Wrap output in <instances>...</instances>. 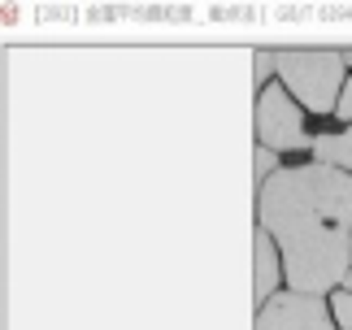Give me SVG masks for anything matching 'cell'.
<instances>
[{
  "instance_id": "cell-3",
  "label": "cell",
  "mask_w": 352,
  "mask_h": 330,
  "mask_svg": "<svg viewBox=\"0 0 352 330\" xmlns=\"http://www.w3.org/2000/svg\"><path fill=\"white\" fill-rule=\"evenodd\" d=\"M252 131H256V144L270 148V153H283V148H309V144H314L305 135V126H300V109L292 104V96L283 91V87H261L256 109H252Z\"/></svg>"
},
{
  "instance_id": "cell-9",
  "label": "cell",
  "mask_w": 352,
  "mask_h": 330,
  "mask_svg": "<svg viewBox=\"0 0 352 330\" xmlns=\"http://www.w3.org/2000/svg\"><path fill=\"white\" fill-rule=\"evenodd\" d=\"M274 70V48H261V52H252V78H256V91H261V78Z\"/></svg>"
},
{
  "instance_id": "cell-10",
  "label": "cell",
  "mask_w": 352,
  "mask_h": 330,
  "mask_svg": "<svg viewBox=\"0 0 352 330\" xmlns=\"http://www.w3.org/2000/svg\"><path fill=\"white\" fill-rule=\"evenodd\" d=\"M344 122H352V78H348V87H344V96H340V109H335Z\"/></svg>"
},
{
  "instance_id": "cell-11",
  "label": "cell",
  "mask_w": 352,
  "mask_h": 330,
  "mask_svg": "<svg viewBox=\"0 0 352 330\" xmlns=\"http://www.w3.org/2000/svg\"><path fill=\"white\" fill-rule=\"evenodd\" d=\"M340 52H344V65H348L352 61V48H340Z\"/></svg>"
},
{
  "instance_id": "cell-1",
  "label": "cell",
  "mask_w": 352,
  "mask_h": 330,
  "mask_svg": "<svg viewBox=\"0 0 352 330\" xmlns=\"http://www.w3.org/2000/svg\"><path fill=\"white\" fill-rule=\"evenodd\" d=\"M256 226L278 243L292 292L322 296L352 274V174L331 165L278 170L256 191Z\"/></svg>"
},
{
  "instance_id": "cell-2",
  "label": "cell",
  "mask_w": 352,
  "mask_h": 330,
  "mask_svg": "<svg viewBox=\"0 0 352 330\" xmlns=\"http://www.w3.org/2000/svg\"><path fill=\"white\" fill-rule=\"evenodd\" d=\"M274 70L305 100V109H314V113L340 109V100H335L344 82L340 48H274Z\"/></svg>"
},
{
  "instance_id": "cell-6",
  "label": "cell",
  "mask_w": 352,
  "mask_h": 330,
  "mask_svg": "<svg viewBox=\"0 0 352 330\" xmlns=\"http://www.w3.org/2000/svg\"><path fill=\"white\" fill-rule=\"evenodd\" d=\"M309 148H314V161L318 165H331V170L352 174V126L340 131V135H318Z\"/></svg>"
},
{
  "instance_id": "cell-5",
  "label": "cell",
  "mask_w": 352,
  "mask_h": 330,
  "mask_svg": "<svg viewBox=\"0 0 352 330\" xmlns=\"http://www.w3.org/2000/svg\"><path fill=\"white\" fill-rule=\"evenodd\" d=\"M274 283H278V248L256 226L252 230V300H256V309H265L274 300Z\"/></svg>"
},
{
  "instance_id": "cell-7",
  "label": "cell",
  "mask_w": 352,
  "mask_h": 330,
  "mask_svg": "<svg viewBox=\"0 0 352 330\" xmlns=\"http://www.w3.org/2000/svg\"><path fill=\"white\" fill-rule=\"evenodd\" d=\"M274 165H278V157L270 153V148H261V144H256V153H252V196H256V191H261V187L270 183V178L278 174Z\"/></svg>"
},
{
  "instance_id": "cell-8",
  "label": "cell",
  "mask_w": 352,
  "mask_h": 330,
  "mask_svg": "<svg viewBox=\"0 0 352 330\" xmlns=\"http://www.w3.org/2000/svg\"><path fill=\"white\" fill-rule=\"evenodd\" d=\"M331 309H335V318H340V330H352V292L348 287L331 296Z\"/></svg>"
},
{
  "instance_id": "cell-12",
  "label": "cell",
  "mask_w": 352,
  "mask_h": 330,
  "mask_svg": "<svg viewBox=\"0 0 352 330\" xmlns=\"http://www.w3.org/2000/svg\"><path fill=\"white\" fill-rule=\"evenodd\" d=\"M348 292H352V274H348Z\"/></svg>"
},
{
  "instance_id": "cell-4",
  "label": "cell",
  "mask_w": 352,
  "mask_h": 330,
  "mask_svg": "<svg viewBox=\"0 0 352 330\" xmlns=\"http://www.w3.org/2000/svg\"><path fill=\"white\" fill-rule=\"evenodd\" d=\"M252 330H335L327 322V305L322 296H300V292H283L265 309H256Z\"/></svg>"
}]
</instances>
